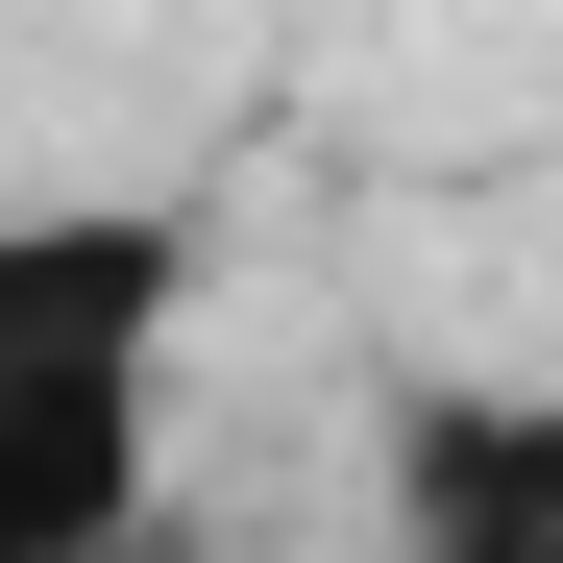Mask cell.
Instances as JSON below:
<instances>
[{"mask_svg":"<svg viewBox=\"0 0 563 563\" xmlns=\"http://www.w3.org/2000/svg\"><path fill=\"white\" fill-rule=\"evenodd\" d=\"M393 563H563V393L539 367H417L393 393Z\"/></svg>","mask_w":563,"mask_h":563,"instance_id":"2","label":"cell"},{"mask_svg":"<svg viewBox=\"0 0 563 563\" xmlns=\"http://www.w3.org/2000/svg\"><path fill=\"white\" fill-rule=\"evenodd\" d=\"M221 245L197 197H0V563L172 539V367Z\"/></svg>","mask_w":563,"mask_h":563,"instance_id":"1","label":"cell"}]
</instances>
